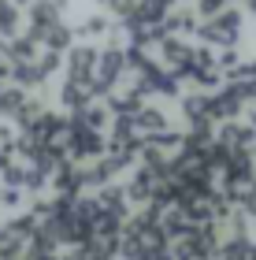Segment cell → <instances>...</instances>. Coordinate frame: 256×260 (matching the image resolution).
Returning <instances> with one entry per match:
<instances>
[{"label":"cell","instance_id":"14","mask_svg":"<svg viewBox=\"0 0 256 260\" xmlns=\"http://www.w3.org/2000/svg\"><path fill=\"white\" fill-rule=\"evenodd\" d=\"M11 4H15V8H30L33 0H11Z\"/></svg>","mask_w":256,"mask_h":260},{"label":"cell","instance_id":"13","mask_svg":"<svg viewBox=\"0 0 256 260\" xmlns=\"http://www.w3.org/2000/svg\"><path fill=\"white\" fill-rule=\"evenodd\" d=\"M223 8H230V0H193V11H197V19H212V15H219Z\"/></svg>","mask_w":256,"mask_h":260},{"label":"cell","instance_id":"10","mask_svg":"<svg viewBox=\"0 0 256 260\" xmlns=\"http://www.w3.org/2000/svg\"><path fill=\"white\" fill-rule=\"evenodd\" d=\"M75 115H78L89 130H104V126L112 123V112H108V104H104V101H93V104H86V108L75 112Z\"/></svg>","mask_w":256,"mask_h":260},{"label":"cell","instance_id":"1","mask_svg":"<svg viewBox=\"0 0 256 260\" xmlns=\"http://www.w3.org/2000/svg\"><path fill=\"white\" fill-rule=\"evenodd\" d=\"M241 34H245V11L241 8H223L219 15L204 19L201 26H197V38H201L208 49H227V45H238Z\"/></svg>","mask_w":256,"mask_h":260},{"label":"cell","instance_id":"5","mask_svg":"<svg viewBox=\"0 0 256 260\" xmlns=\"http://www.w3.org/2000/svg\"><path fill=\"white\" fill-rule=\"evenodd\" d=\"M197 26H201V19H197V11L193 8H171L167 15H164V30L174 34V38H197Z\"/></svg>","mask_w":256,"mask_h":260},{"label":"cell","instance_id":"7","mask_svg":"<svg viewBox=\"0 0 256 260\" xmlns=\"http://www.w3.org/2000/svg\"><path fill=\"white\" fill-rule=\"evenodd\" d=\"M134 126L141 130V134H160V130H167L164 104H141V108L134 112Z\"/></svg>","mask_w":256,"mask_h":260},{"label":"cell","instance_id":"3","mask_svg":"<svg viewBox=\"0 0 256 260\" xmlns=\"http://www.w3.org/2000/svg\"><path fill=\"white\" fill-rule=\"evenodd\" d=\"M156 49H160V67H167L171 75L186 78V67H190V56H193V45L186 41V38H174V34H167Z\"/></svg>","mask_w":256,"mask_h":260},{"label":"cell","instance_id":"9","mask_svg":"<svg viewBox=\"0 0 256 260\" xmlns=\"http://www.w3.org/2000/svg\"><path fill=\"white\" fill-rule=\"evenodd\" d=\"M41 45H45V49H56V52H67L75 45V26H67V22L60 19L56 26H49L41 34Z\"/></svg>","mask_w":256,"mask_h":260},{"label":"cell","instance_id":"8","mask_svg":"<svg viewBox=\"0 0 256 260\" xmlns=\"http://www.w3.org/2000/svg\"><path fill=\"white\" fill-rule=\"evenodd\" d=\"M112 15L108 11H93V15H86L82 22H78V34H82V41H104L112 34Z\"/></svg>","mask_w":256,"mask_h":260},{"label":"cell","instance_id":"15","mask_svg":"<svg viewBox=\"0 0 256 260\" xmlns=\"http://www.w3.org/2000/svg\"><path fill=\"white\" fill-rule=\"evenodd\" d=\"M249 115H252V126H256V104H249Z\"/></svg>","mask_w":256,"mask_h":260},{"label":"cell","instance_id":"2","mask_svg":"<svg viewBox=\"0 0 256 260\" xmlns=\"http://www.w3.org/2000/svg\"><path fill=\"white\" fill-rule=\"evenodd\" d=\"M97 56H100V49L93 41H82V45H71L67 49V60H63V67H67V78L71 82H93V75H97Z\"/></svg>","mask_w":256,"mask_h":260},{"label":"cell","instance_id":"11","mask_svg":"<svg viewBox=\"0 0 256 260\" xmlns=\"http://www.w3.org/2000/svg\"><path fill=\"white\" fill-rule=\"evenodd\" d=\"M26 104V89L22 86H0V115H11L15 119V112Z\"/></svg>","mask_w":256,"mask_h":260},{"label":"cell","instance_id":"4","mask_svg":"<svg viewBox=\"0 0 256 260\" xmlns=\"http://www.w3.org/2000/svg\"><path fill=\"white\" fill-rule=\"evenodd\" d=\"M67 141H71V152H75V156H100V130H89L82 119H78V115H75V119H67Z\"/></svg>","mask_w":256,"mask_h":260},{"label":"cell","instance_id":"12","mask_svg":"<svg viewBox=\"0 0 256 260\" xmlns=\"http://www.w3.org/2000/svg\"><path fill=\"white\" fill-rule=\"evenodd\" d=\"M22 26V15L11 0H0V38H15Z\"/></svg>","mask_w":256,"mask_h":260},{"label":"cell","instance_id":"6","mask_svg":"<svg viewBox=\"0 0 256 260\" xmlns=\"http://www.w3.org/2000/svg\"><path fill=\"white\" fill-rule=\"evenodd\" d=\"M93 101H97V97H93V82H89V86H86V82H71V78H63V86H60V104H63V108L67 112H82L86 108V104H93Z\"/></svg>","mask_w":256,"mask_h":260}]
</instances>
